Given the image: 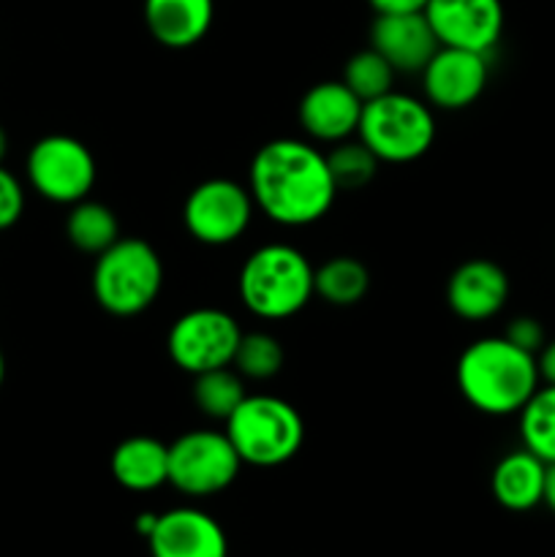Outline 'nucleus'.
<instances>
[{"instance_id": "b1692460", "label": "nucleus", "mask_w": 555, "mask_h": 557, "mask_svg": "<svg viewBox=\"0 0 555 557\" xmlns=\"http://www.w3.org/2000/svg\"><path fill=\"white\" fill-rule=\"evenodd\" d=\"M397 71L375 52L373 47L359 49L357 54H351L343 69V85L354 92L362 103L373 101V98L384 96L395 85Z\"/></svg>"}, {"instance_id": "393cba45", "label": "nucleus", "mask_w": 555, "mask_h": 557, "mask_svg": "<svg viewBox=\"0 0 555 557\" xmlns=\"http://www.w3.org/2000/svg\"><path fill=\"white\" fill-rule=\"evenodd\" d=\"M326 163L337 190H359L375 177L381 161L365 141L343 139L326 152Z\"/></svg>"}, {"instance_id": "5701e85b", "label": "nucleus", "mask_w": 555, "mask_h": 557, "mask_svg": "<svg viewBox=\"0 0 555 557\" xmlns=\"http://www.w3.org/2000/svg\"><path fill=\"white\" fill-rule=\"evenodd\" d=\"M522 449L533 451L547 466L555 462V386H539L520 411Z\"/></svg>"}, {"instance_id": "a211bd4d", "label": "nucleus", "mask_w": 555, "mask_h": 557, "mask_svg": "<svg viewBox=\"0 0 555 557\" xmlns=\"http://www.w3.org/2000/svg\"><path fill=\"white\" fill-rule=\"evenodd\" d=\"M544 482H547V462L539 460L533 451L517 449L501 457L493 468L495 500L509 511H531L544 500Z\"/></svg>"}, {"instance_id": "9b49d317", "label": "nucleus", "mask_w": 555, "mask_h": 557, "mask_svg": "<svg viewBox=\"0 0 555 557\" xmlns=\"http://www.w3.org/2000/svg\"><path fill=\"white\" fill-rule=\"evenodd\" d=\"M424 16L441 47L490 54L504 33L501 0H428Z\"/></svg>"}, {"instance_id": "c756f323", "label": "nucleus", "mask_w": 555, "mask_h": 557, "mask_svg": "<svg viewBox=\"0 0 555 557\" xmlns=\"http://www.w3.org/2000/svg\"><path fill=\"white\" fill-rule=\"evenodd\" d=\"M536 364H539V379H542L544 384L555 386V341L544 343L542 351H539L536 357Z\"/></svg>"}, {"instance_id": "7c9ffc66", "label": "nucleus", "mask_w": 555, "mask_h": 557, "mask_svg": "<svg viewBox=\"0 0 555 557\" xmlns=\"http://www.w3.org/2000/svg\"><path fill=\"white\" fill-rule=\"evenodd\" d=\"M544 506H547L550 511L555 515V462L553 466H547V482H544Z\"/></svg>"}, {"instance_id": "a878e982", "label": "nucleus", "mask_w": 555, "mask_h": 557, "mask_svg": "<svg viewBox=\"0 0 555 557\" xmlns=\"http://www.w3.org/2000/svg\"><path fill=\"white\" fill-rule=\"evenodd\" d=\"M232 368L250 381L275 379L283 368V346L270 332H243Z\"/></svg>"}, {"instance_id": "473e14b6", "label": "nucleus", "mask_w": 555, "mask_h": 557, "mask_svg": "<svg viewBox=\"0 0 555 557\" xmlns=\"http://www.w3.org/2000/svg\"><path fill=\"white\" fill-rule=\"evenodd\" d=\"M3 381H5V357L3 351H0V386H3Z\"/></svg>"}, {"instance_id": "6ab92c4d", "label": "nucleus", "mask_w": 555, "mask_h": 557, "mask_svg": "<svg viewBox=\"0 0 555 557\" xmlns=\"http://www.w3.org/2000/svg\"><path fill=\"white\" fill-rule=\"evenodd\" d=\"M114 482L131 493H152L169 484V446L150 435H134L112 451Z\"/></svg>"}, {"instance_id": "f257e3e1", "label": "nucleus", "mask_w": 555, "mask_h": 557, "mask_svg": "<svg viewBox=\"0 0 555 557\" xmlns=\"http://www.w3.org/2000/svg\"><path fill=\"white\" fill-rule=\"evenodd\" d=\"M248 190L256 210L288 228L321 221L337 196L326 156L303 139L261 145L250 161Z\"/></svg>"}, {"instance_id": "9d476101", "label": "nucleus", "mask_w": 555, "mask_h": 557, "mask_svg": "<svg viewBox=\"0 0 555 557\" xmlns=\"http://www.w3.org/2000/svg\"><path fill=\"white\" fill-rule=\"evenodd\" d=\"M254 196L245 185L212 177L196 185L183 205L185 232L201 245H232L248 232L254 218Z\"/></svg>"}, {"instance_id": "f8f14e48", "label": "nucleus", "mask_w": 555, "mask_h": 557, "mask_svg": "<svg viewBox=\"0 0 555 557\" xmlns=\"http://www.w3.org/2000/svg\"><path fill=\"white\" fill-rule=\"evenodd\" d=\"M488 76L490 63L484 52L439 47V52L422 69V90L428 103L455 112L471 107L482 96Z\"/></svg>"}, {"instance_id": "dca6fc26", "label": "nucleus", "mask_w": 555, "mask_h": 557, "mask_svg": "<svg viewBox=\"0 0 555 557\" xmlns=\"http://www.w3.org/2000/svg\"><path fill=\"white\" fill-rule=\"evenodd\" d=\"M509 277L495 261H462L446 281V305L462 321H488L504 310Z\"/></svg>"}, {"instance_id": "f03ea898", "label": "nucleus", "mask_w": 555, "mask_h": 557, "mask_svg": "<svg viewBox=\"0 0 555 557\" xmlns=\"http://www.w3.org/2000/svg\"><path fill=\"white\" fill-rule=\"evenodd\" d=\"M457 386L471 408L488 417H511L539 389L536 354L509 337H479L457 359Z\"/></svg>"}, {"instance_id": "f3484780", "label": "nucleus", "mask_w": 555, "mask_h": 557, "mask_svg": "<svg viewBox=\"0 0 555 557\" xmlns=\"http://www.w3.org/2000/svg\"><path fill=\"white\" fill-rule=\"evenodd\" d=\"M215 14L212 0H145V22L158 44L188 49L207 36Z\"/></svg>"}, {"instance_id": "20e7f679", "label": "nucleus", "mask_w": 555, "mask_h": 557, "mask_svg": "<svg viewBox=\"0 0 555 557\" xmlns=\"http://www.w3.org/2000/svg\"><path fill=\"white\" fill-rule=\"evenodd\" d=\"M163 286V264L158 250L139 237H120L112 248L96 256L92 297L107 313L131 319L150 308Z\"/></svg>"}, {"instance_id": "aec40b11", "label": "nucleus", "mask_w": 555, "mask_h": 557, "mask_svg": "<svg viewBox=\"0 0 555 557\" xmlns=\"http://www.w3.org/2000/svg\"><path fill=\"white\" fill-rule=\"evenodd\" d=\"M313 292L335 308H351L370 292V270L354 256H332L313 270Z\"/></svg>"}, {"instance_id": "4be33fe9", "label": "nucleus", "mask_w": 555, "mask_h": 557, "mask_svg": "<svg viewBox=\"0 0 555 557\" xmlns=\"http://www.w3.org/2000/svg\"><path fill=\"white\" fill-rule=\"evenodd\" d=\"M190 397H194L196 408H199L205 417L226 422L234 413V408H237L248 395H245V381L237 370L218 368L194 375Z\"/></svg>"}, {"instance_id": "423d86ee", "label": "nucleus", "mask_w": 555, "mask_h": 557, "mask_svg": "<svg viewBox=\"0 0 555 557\" xmlns=\"http://www.w3.org/2000/svg\"><path fill=\"white\" fill-rule=\"evenodd\" d=\"M357 136L381 163H411L435 141L433 109L419 98L390 90L365 103Z\"/></svg>"}, {"instance_id": "2eb2a0df", "label": "nucleus", "mask_w": 555, "mask_h": 557, "mask_svg": "<svg viewBox=\"0 0 555 557\" xmlns=\"http://www.w3.org/2000/svg\"><path fill=\"white\" fill-rule=\"evenodd\" d=\"M362 107L365 103L343 85V79H326L316 82V85L299 98L297 117L310 139L337 145V141L351 139V136L357 134Z\"/></svg>"}, {"instance_id": "cd10ccee", "label": "nucleus", "mask_w": 555, "mask_h": 557, "mask_svg": "<svg viewBox=\"0 0 555 557\" xmlns=\"http://www.w3.org/2000/svg\"><path fill=\"white\" fill-rule=\"evenodd\" d=\"M504 337H509L515 346H520L522 351H531V354H539L544 346L542 324H539L536 319H528V315H520V319L511 321V324L506 326Z\"/></svg>"}, {"instance_id": "0eeeda50", "label": "nucleus", "mask_w": 555, "mask_h": 557, "mask_svg": "<svg viewBox=\"0 0 555 557\" xmlns=\"http://www.w3.org/2000/svg\"><path fill=\"white\" fill-rule=\"evenodd\" d=\"M237 449L226 433L190 430L169 444V484L188 498H210L223 493L239 476Z\"/></svg>"}, {"instance_id": "bb28decb", "label": "nucleus", "mask_w": 555, "mask_h": 557, "mask_svg": "<svg viewBox=\"0 0 555 557\" xmlns=\"http://www.w3.org/2000/svg\"><path fill=\"white\" fill-rule=\"evenodd\" d=\"M22 212H25V188H22L20 180L0 163V232L14 226L22 218Z\"/></svg>"}, {"instance_id": "1a4fd4ad", "label": "nucleus", "mask_w": 555, "mask_h": 557, "mask_svg": "<svg viewBox=\"0 0 555 557\" xmlns=\"http://www.w3.org/2000/svg\"><path fill=\"white\" fill-rule=\"evenodd\" d=\"M243 330L221 308H194L180 315L166 335V351L183 373L232 368Z\"/></svg>"}, {"instance_id": "7ed1b4c3", "label": "nucleus", "mask_w": 555, "mask_h": 557, "mask_svg": "<svg viewBox=\"0 0 555 557\" xmlns=\"http://www.w3.org/2000/svg\"><path fill=\"white\" fill-rule=\"evenodd\" d=\"M313 270L308 256L286 243L256 248L239 270V299L256 319L283 321L297 315L313 297Z\"/></svg>"}, {"instance_id": "ddd939ff", "label": "nucleus", "mask_w": 555, "mask_h": 557, "mask_svg": "<svg viewBox=\"0 0 555 557\" xmlns=\"http://www.w3.org/2000/svg\"><path fill=\"white\" fill-rule=\"evenodd\" d=\"M147 544L152 557H229L221 522L194 506H177L158 515Z\"/></svg>"}, {"instance_id": "412c9836", "label": "nucleus", "mask_w": 555, "mask_h": 557, "mask_svg": "<svg viewBox=\"0 0 555 557\" xmlns=\"http://www.w3.org/2000/svg\"><path fill=\"white\" fill-rule=\"evenodd\" d=\"M65 234L71 245L82 253L98 256L107 248H112L120 239L118 215L101 201L82 199L71 205L69 218H65Z\"/></svg>"}, {"instance_id": "6e6552de", "label": "nucleus", "mask_w": 555, "mask_h": 557, "mask_svg": "<svg viewBox=\"0 0 555 557\" xmlns=\"http://www.w3.org/2000/svg\"><path fill=\"white\" fill-rule=\"evenodd\" d=\"M27 180L33 190L54 205H76L96 185V158L85 141L65 134H49L27 152Z\"/></svg>"}, {"instance_id": "4468645a", "label": "nucleus", "mask_w": 555, "mask_h": 557, "mask_svg": "<svg viewBox=\"0 0 555 557\" xmlns=\"http://www.w3.org/2000/svg\"><path fill=\"white\" fill-rule=\"evenodd\" d=\"M370 47L397 74H422L441 44L424 11H408V14H375L370 27Z\"/></svg>"}, {"instance_id": "39448f33", "label": "nucleus", "mask_w": 555, "mask_h": 557, "mask_svg": "<svg viewBox=\"0 0 555 557\" xmlns=\"http://www.w3.org/2000/svg\"><path fill=\"white\" fill-rule=\"evenodd\" d=\"M223 424L243 466L278 468L303 449V417L275 395H248Z\"/></svg>"}, {"instance_id": "2f4dec72", "label": "nucleus", "mask_w": 555, "mask_h": 557, "mask_svg": "<svg viewBox=\"0 0 555 557\" xmlns=\"http://www.w3.org/2000/svg\"><path fill=\"white\" fill-rule=\"evenodd\" d=\"M5 152H9V136H5L3 125H0V163H3Z\"/></svg>"}, {"instance_id": "c85d7f7f", "label": "nucleus", "mask_w": 555, "mask_h": 557, "mask_svg": "<svg viewBox=\"0 0 555 557\" xmlns=\"http://www.w3.org/2000/svg\"><path fill=\"white\" fill-rule=\"evenodd\" d=\"M375 14H408V11H424L428 0H368Z\"/></svg>"}]
</instances>
